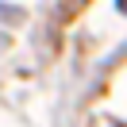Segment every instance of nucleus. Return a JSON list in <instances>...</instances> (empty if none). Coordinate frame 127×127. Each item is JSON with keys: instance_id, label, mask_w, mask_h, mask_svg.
I'll return each instance as SVG.
<instances>
[{"instance_id": "1", "label": "nucleus", "mask_w": 127, "mask_h": 127, "mask_svg": "<svg viewBox=\"0 0 127 127\" xmlns=\"http://www.w3.org/2000/svg\"><path fill=\"white\" fill-rule=\"evenodd\" d=\"M116 8H119V12H123V16H127V0H116Z\"/></svg>"}]
</instances>
